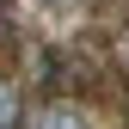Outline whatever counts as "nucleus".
<instances>
[{"label": "nucleus", "instance_id": "obj_1", "mask_svg": "<svg viewBox=\"0 0 129 129\" xmlns=\"http://www.w3.org/2000/svg\"><path fill=\"white\" fill-rule=\"evenodd\" d=\"M25 129H86V117H80L74 105H43L37 117H31Z\"/></svg>", "mask_w": 129, "mask_h": 129}, {"label": "nucleus", "instance_id": "obj_2", "mask_svg": "<svg viewBox=\"0 0 129 129\" xmlns=\"http://www.w3.org/2000/svg\"><path fill=\"white\" fill-rule=\"evenodd\" d=\"M19 117H25L19 86H12V80H0V129H19Z\"/></svg>", "mask_w": 129, "mask_h": 129}]
</instances>
